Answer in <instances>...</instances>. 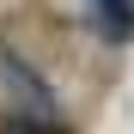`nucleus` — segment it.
I'll return each mask as SVG.
<instances>
[{
    "instance_id": "3",
    "label": "nucleus",
    "mask_w": 134,
    "mask_h": 134,
    "mask_svg": "<svg viewBox=\"0 0 134 134\" xmlns=\"http://www.w3.org/2000/svg\"><path fill=\"white\" fill-rule=\"evenodd\" d=\"M12 134H67V128H61V122H31V116H18Z\"/></svg>"
},
{
    "instance_id": "1",
    "label": "nucleus",
    "mask_w": 134,
    "mask_h": 134,
    "mask_svg": "<svg viewBox=\"0 0 134 134\" xmlns=\"http://www.w3.org/2000/svg\"><path fill=\"white\" fill-rule=\"evenodd\" d=\"M0 79H6V92L25 104V110H37V122H55V98H49V85H43L12 49H0Z\"/></svg>"
},
{
    "instance_id": "2",
    "label": "nucleus",
    "mask_w": 134,
    "mask_h": 134,
    "mask_svg": "<svg viewBox=\"0 0 134 134\" xmlns=\"http://www.w3.org/2000/svg\"><path fill=\"white\" fill-rule=\"evenodd\" d=\"M85 18L104 43H134V0H85Z\"/></svg>"
}]
</instances>
